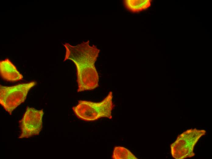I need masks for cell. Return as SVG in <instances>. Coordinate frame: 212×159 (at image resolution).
<instances>
[{
  "label": "cell",
  "instance_id": "1",
  "mask_svg": "<svg viewBox=\"0 0 212 159\" xmlns=\"http://www.w3.org/2000/svg\"><path fill=\"white\" fill-rule=\"evenodd\" d=\"M89 41L75 46L63 44L66 51L64 61H72L76 69L77 92L94 90L99 86L98 72L95 66L100 50L89 44Z\"/></svg>",
  "mask_w": 212,
  "mask_h": 159
},
{
  "label": "cell",
  "instance_id": "2",
  "mask_svg": "<svg viewBox=\"0 0 212 159\" xmlns=\"http://www.w3.org/2000/svg\"><path fill=\"white\" fill-rule=\"evenodd\" d=\"M113 97L112 92L110 91L100 102L79 100L72 109L78 118L85 121H94L102 117L111 119L112 111L114 107Z\"/></svg>",
  "mask_w": 212,
  "mask_h": 159
},
{
  "label": "cell",
  "instance_id": "3",
  "mask_svg": "<svg viewBox=\"0 0 212 159\" xmlns=\"http://www.w3.org/2000/svg\"><path fill=\"white\" fill-rule=\"evenodd\" d=\"M36 84L32 81L11 86L0 85V104L10 115L24 102L30 89Z\"/></svg>",
  "mask_w": 212,
  "mask_h": 159
},
{
  "label": "cell",
  "instance_id": "4",
  "mask_svg": "<svg viewBox=\"0 0 212 159\" xmlns=\"http://www.w3.org/2000/svg\"><path fill=\"white\" fill-rule=\"evenodd\" d=\"M206 133L204 130L191 129L179 135L171 145L172 157L176 159H184L194 156L193 149L195 145Z\"/></svg>",
  "mask_w": 212,
  "mask_h": 159
},
{
  "label": "cell",
  "instance_id": "5",
  "mask_svg": "<svg viewBox=\"0 0 212 159\" xmlns=\"http://www.w3.org/2000/svg\"><path fill=\"white\" fill-rule=\"evenodd\" d=\"M42 109L37 110L27 107L22 118L19 121L21 133L20 139L27 138L38 135L43 127Z\"/></svg>",
  "mask_w": 212,
  "mask_h": 159
},
{
  "label": "cell",
  "instance_id": "6",
  "mask_svg": "<svg viewBox=\"0 0 212 159\" xmlns=\"http://www.w3.org/2000/svg\"><path fill=\"white\" fill-rule=\"evenodd\" d=\"M0 74L2 78L9 82H15L23 79V76L8 58L0 61Z\"/></svg>",
  "mask_w": 212,
  "mask_h": 159
},
{
  "label": "cell",
  "instance_id": "7",
  "mask_svg": "<svg viewBox=\"0 0 212 159\" xmlns=\"http://www.w3.org/2000/svg\"><path fill=\"white\" fill-rule=\"evenodd\" d=\"M150 0H125L124 3L126 8L130 11L137 13L148 8L151 5Z\"/></svg>",
  "mask_w": 212,
  "mask_h": 159
},
{
  "label": "cell",
  "instance_id": "8",
  "mask_svg": "<svg viewBox=\"0 0 212 159\" xmlns=\"http://www.w3.org/2000/svg\"><path fill=\"white\" fill-rule=\"evenodd\" d=\"M112 158L113 159H137L129 150L121 146H116L114 148Z\"/></svg>",
  "mask_w": 212,
  "mask_h": 159
}]
</instances>
